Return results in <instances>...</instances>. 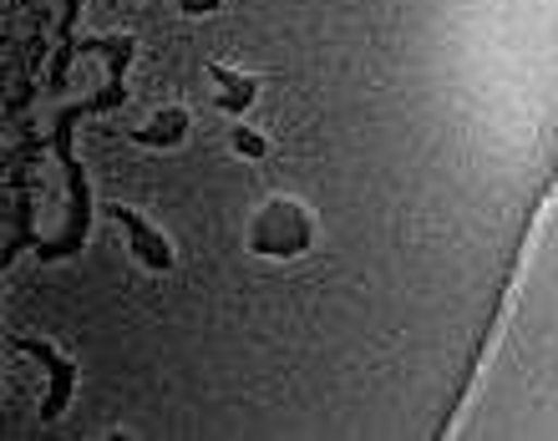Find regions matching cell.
I'll return each mask as SVG.
<instances>
[{"label":"cell","instance_id":"6da1fadb","mask_svg":"<svg viewBox=\"0 0 558 441\" xmlns=\"http://www.w3.org/2000/svg\"><path fill=\"white\" fill-rule=\"evenodd\" d=\"M128 102V82L122 76H112L97 97H87V102L66 107L57 118V133H51V143H57V158L61 168H66V177H72V219H66V229H61L57 238H46L41 249H36V259L41 265H57V259H66V254H76L82 244H87V229H92V188L87 177H82V168H76V152H72V127L76 118H87V112H112V107Z\"/></svg>","mask_w":558,"mask_h":441},{"label":"cell","instance_id":"7a4b0ae2","mask_svg":"<svg viewBox=\"0 0 558 441\" xmlns=\"http://www.w3.org/2000/svg\"><path fill=\"white\" fill-rule=\"evenodd\" d=\"M315 238H320V223L294 193H269L244 229V244L259 259H300L315 249Z\"/></svg>","mask_w":558,"mask_h":441},{"label":"cell","instance_id":"3957f363","mask_svg":"<svg viewBox=\"0 0 558 441\" xmlns=\"http://www.w3.org/2000/svg\"><path fill=\"white\" fill-rule=\"evenodd\" d=\"M21 355H31L36 366L46 370V396H41V421H57L66 406H72V396H76V360L66 351H57L51 340H41V335H15L11 340Z\"/></svg>","mask_w":558,"mask_h":441},{"label":"cell","instance_id":"277c9868","mask_svg":"<svg viewBox=\"0 0 558 441\" xmlns=\"http://www.w3.org/2000/svg\"><path fill=\"white\" fill-rule=\"evenodd\" d=\"M107 213L122 223V234H128V249H133V259H137L143 269H153V274H168V269L178 265L173 238L162 234V229L147 219V213H137V208H128V204H107Z\"/></svg>","mask_w":558,"mask_h":441},{"label":"cell","instance_id":"5b68a950","mask_svg":"<svg viewBox=\"0 0 558 441\" xmlns=\"http://www.w3.org/2000/svg\"><path fill=\"white\" fill-rule=\"evenodd\" d=\"M204 72H208V82H214V107L234 122L244 118V112L259 102V91H265V76L244 72V66H234V61H208Z\"/></svg>","mask_w":558,"mask_h":441},{"label":"cell","instance_id":"8992f818","mask_svg":"<svg viewBox=\"0 0 558 441\" xmlns=\"http://www.w3.org/2000/svg\"><path fill=\"white\" fill-rule=\"evenodd\" d=\"M189 133H193V112L189 107H178V102H168V107H158L143 127H133V143L153 147V152H168V147L189 143Z\"/></svg>","mask_w":558,"mask_h":441},{"label":"cell","instance_id":"52a82bcc","mask_svg":"<svg viewBox=\"0 0 558 441\" xmlns=\"http://www.w3.org/2000/svg\"><path fill=\"white\" fill-rule=\"evenodd\" d=\"M82 46H87V51H102V57L112 61V76L128 72V61H133V51H137L133 36H92V41H82Z\"/></svg>","mask_w":558,"mask_h":441},{"label":"cell","instance_id":"ba28073f","mask_svg":"<svg viewBox=\"0 0 558 441\" xmlns=\"http://www.w3.org/2000/svg\"><path fill=\"white\" fill-rule=\"evenodd\" d=\"M229 147H234L239 158H250V162H265V158H269V137L254 133L250 122H234V133H229Z\"/></svg>","mask_w":558,"mask_h":441},{"label":"cell","instance_id":"9c48e42d","mask_svg":"<svg viewBox=\"0 0 558 441\" xmlns=\"http://www.w3.org/2000/svg\"><path fill=\"white\" fill-rule=\"evenodd\" d=\"M178 11L183 15H214V11H223V0H178Z\"/></svg>","mask_w":558,"mask_h":441}]
</instances>
